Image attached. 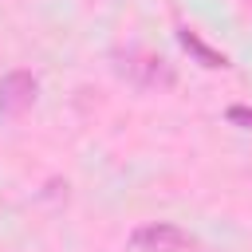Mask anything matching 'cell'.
<instances>
[{"label": "cell", "instance_id": "cell-4", "mask_svg": "<svg viewBox=\"0 0 252 252\" xmlns=\"http://www.w3.org/2000/svg\"><path fill=\"white\" fill-rule=\"evenodd\" d=\"M177 43H181L201 67H209V71H224V67H228V55H224V51H213V47H209L197 32H189V28H177Z\"/></svg>", "mask_w": 252, "mask_h": 252}, {"label": "cell", "instance_id": "cell-3", "mask_svg": "<svg viewBox=\"0 0 252 252\" xmlns=\"http://www.w3.org/2000/svg\"><path fill=\"white\" fill-rule=\"evenodd\" d=\"M35 94H39V79L32 71H8L0 79V118L4 122L20 118L24 110H32Z\"/></svg>", "mask_w": 252, "mask_h": 252}, {"label": "cell", "instance_id": "cell-1", "mask_svg": "<svg viewBox=\"0 0 252 252\" xmlns=\"http://www.w3.org/2000/svg\"><path fill=\"white\" fill-rule=\"evenodd\" d=\"M114 71H118L126 83L142 87V91H169V87L177 83L169 59H161V55L150 51V47H126V51H114Z\"/></svg>", "mask_w": 252, "mask_h": 252}, {"label": "cell", "instance_id": "cell-5", "mask_svg": "<svg viewBox=\"0 0 252 252\" xmlns=\"http://www.w3.org/2000/svg\"><path fill=\"white\" fill-rule=\"evenodd\" d=\"M228 122H236V126L252 130V106H228Z\"/></svg>", "mask_w": 252, "mask_h": 252}, {"label": "cell", "instance_id": "cell-2", "mask_svg": "<svg viewBox=\"0 0 252 252\" xmlns=\"http://www.w3.org/2000/svg\"><path fill=\"white\" fill-rule=\"evenodd\" d=\"M130 248L134 252H189V248H197V240L169 220H154V224H142L130 232Z\"/></svg>", "mask_w": 252, "mask_h": 252}]
</instances>
